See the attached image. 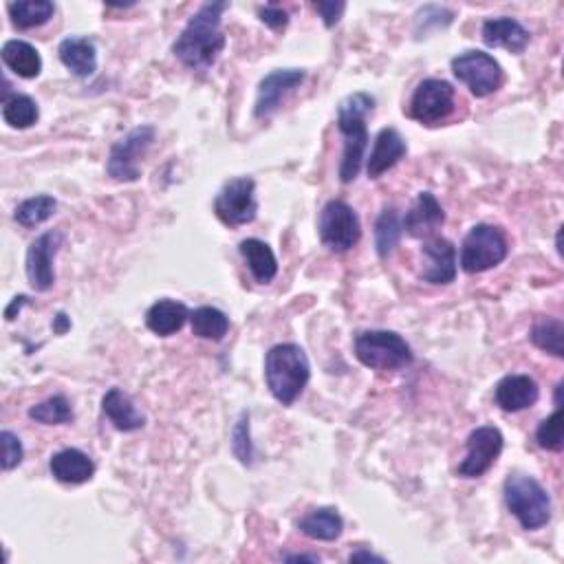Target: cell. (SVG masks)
I'll use <instances>...</instances> for the list:
<instances>
[{
  "instance_id": "1",
  "label": "cell",
  "mask_w": 564,
  "mask_h": 564,
  "mask_svg": "<svg viewBox=\"0 0 564 564\" xmlns=\"http://www.w3.org/2000/svg\"><path fill=\"white\" fill-rule=\"evenodd\" d=\"M227 9H230V3H205L183 27L172 51L188 69L205 73L219 60L225 49L221 20Z\"/></svg>"
},
{
  "instance_id": "2",
  "label": "cell",
  "mask_w": 564,
  "mask_h": 564,
  "mask_svg": "<svg viewBox=\"0 0 564 564\" xmlns=\"http://www.w3.org/2000/svg\"><path fill=\"white\" fill-rule=\"evenodd\" d=\"M373 108L375 97L368 93H353L338 106V128L344 135V155L340 164L342 183H351L360 175L368 146L366 117L373 113Z\"/></svg>"
},
{
  "instance_id": "3",
  "label": "cell",
  "mask_w": 564,
  "mask_h": 564,
  "mask_svg": "<svg viewBox=\"0 0 564 564\" xmlns=\"http://www.w3.org/2000/svg\"><path fill=\"white\" fill-rule=\"evenodd\" d=\"M311 366L298 344H276L265 357V379L269 393L282 406H291L307 388Z\"/></svg>"
},
{
  "instance_id": "4",
  "label": "cell",
  "mask_w": 564,
  "mask_h": 564,
  "mask_svg": "<svg viewBox=\"0 0 564 564\" xmlns=\"http://www.w3.org/2000/svg\"><path fill=\"white\" fill-rule=\"evenodd\" d=\"M505 505L527 531L545 527L551 520V496L534 476L509 474L503 485Z\"/></svg>"
},
{
  "instance_id": "5",
  "label": "cell",
  "mask_w": 564,
  "mask_h": 564,
  "mask_svg": "<svg viewBox=\"0 0 564 564\" xmlns=\"http://www.w3.org/2000/svg\"><path fill=\"white\" fill-rule=\"evenodd\" d=\"M355 355L373 371H401L412 364L410 344L395 331H362L355 338Z\"/></svg>"
},
{
  "instance_id": "6",
  "label": "cell",
  "mask_w": 564,
  "mask_h": 564,
  "mask_svg": "<svg viewBox=\"0 0 564 564\" xmlns=\"http://www.w3.org/2000/svg\"><path fill=\"white\" fill-rule=\"evenodd\" d=\"M509 254L507 236L496 225H474L463 238L461 267L465 274H483L487 269L501 265Z\"/></svg>"
},
{
  "instance_id": "7",
  "label": "cell",
  "mask_w": 564,
  "mask_h": 564,
  "mask_svg": "<svg viewBox=\"0 0 564 564\" xmlns=\"http://www.w3.org/2000/svg\"><path fill=\"white\" fill-rule=\"evenodd\" d=\"M157 130L155 126H137L133 130L117 139L115 144L111 146V155H108L106 161V172L108 177L119 181V183H130L137 181L141 175V159L146 157V153L153 146Z\"/></svg>"
},
{
  "instance_id": "8",
  "label": "cell",
  "mask_w": 564,
  "mask_h": 564,
  "mask_svg": "<svg viewBox=\"0 0 564 564\" xmlns=\"http://www.w3.org/2000/svg\"><path fill=\"white\" fill-rule=\"evenodd\" d=\"M320 241L327 245L331 252L344 254L353 249L362 238L360 216L344 201H329L320 212L318 221Z\"/></svg>"
},
{
  "instance_id": "9",
  "label": "cell",
  "mask_w": 564,
  "mask_h": 564,
  "mask_svg": "<svg viewBox=\"0 0 564 564\" xmlns=\"http://www.w3.org/2000/svg\"><path fill=\"white\" fill-rule=\"evenodd\" d=\"M452 73L468 86L476 97H487L501 89L505 82L503 67L485 51H465L452 60Z\"/></svg>"
},
{
  "instance_id": "10",
  "label": "cell",
  "mask_w": 564,
  "mask_h": 564,
  "mask_svg": "<svg viewBox=\"0 0 564 564\" xmlns=\"http://www.w3.org/2000/svg\"><path fill=\"white\" fill-rule=\"evenodd\" d=\"M214 212L230 227L252 223L258 214L256 181L252 177H236L227 181L219 197L214 199Z\"/></svg>"
},
{
  "instance_id": "11",
  "label": "cell",
  "mask_w": 564,
  "mask_h": 564,
  "mask_svg": "<svg viewBox=\"0 0 564 564\" xmlns=\"http://www.w3.org/2000/svg\"><path fill=\"white\" fill-rule=\"evenodd\" d=\"M454 111V86L446 80L428 78L412 93L408 115L423 126H435Z\"/></svg>"
},
{
  "instance_id": "12",
  "label": "cell",
  "mask_w": 564,
  "mask_h": 564,
  "mask_svg": "<svg viewBox=\"0 0 564 564\" xmlns=\"http://www.w3.org/2000/svg\"><path fill=\"white\" fill-rule=\"evenodd\" d=\"M465 446H468V454L457 468V474L463 479H479L485 472H490L492 465L501 457L505 439L498 428L481 426L470 432Z\"/></svg>"
},
{
  "instance_id": "13",
  "label": "cell",
  "mask_w": 564,
  "mask_h": 564,
  "mask_svg": "<svg viewBox=\"0 0 564 564\" xmlns=\"http://www.w3.org/2000/svg\"><path fill=\"white\" fill-rule=\"evenodd\" d=\"M305 78H307V73L302 69H276L269 75H265V78L258 84L254 115L258 119L274 115L282 106V102H285L287 97L294 93L302 82H305Z\"/></svg>"
},
{
  "instance_id": "14",
  "label": "cell",
  "mask_w": 564,
  "mask_h": 564,
  "mask_svg": "<svg viewBox=\"0 0 564 564\" xmlns=\"http://www.w3.org/2000/svg\"><path fill=\"white\" fill-rule=\"evenodd\" d=\"M62 245L60 232H45L40 234L27 249L25 271L29 285L36 291H49L56 282V271H53V258Z\"/></svg>"
},
{
  "instance_id": "15",
  "label": "cell",
  "mask_w": 564,
  "mask_h": 564,
  "mask_svg": "<svg viewBox=\"0 0 564 564\" xmlns=\"http://www.w3.org/2000/svg\"><path fill=\"white\" fill-rule=\"evenodd\" d=\"M419 278L430 285H450L457 278V249L448 238L435 236L421 247Z\"/></svg>"
},
{
  "instance_id": "16",
  "label": "cell",
  "mask_w": 564,
  "mask_h": 564,
  "mask_svg": "<svg viewBox=\"0 0 564 564\" xmlns=\"http://www.w3.org/2000/svg\"><path fill=\"white\" fill-rule=\"evenodd\" d=\"M481 36L487 47L507 49L509 53H516V56L529 47V40H531V34L525 29V25L509 16L485 20Z\"/></svg>"
},
{
  "instance_id": "17",
  "label": "cell",
  "mask_w": 564,
  "mask_h": 564,
  "mask_svg": "<svg viewBox=\"0 0 564 564\" xmlns=\"http://www.w3.org/2000/svg\"><path fill=\"white\" fill-rule=\"evenodd\" d=\"M401 223L412 238H428L446 223V212H443L435 194L421 192Z\"/></svg>"
},
{
  "instance_id": "18",
  "label": "cell",
  "mask_w": 564,
  "mask_h": 564,
  "mask_svg": "<svg viewBox=\"0 0 564 564\" xmlns=\"http://www.w3.org/2000/svg\"><path fill=\"white\" fill-rule=\"evenodd\" d=\"M540 397V388L529 375H507L496 384L494 399L505 412H520L531 408Z\"/></svg>"
},
{
  "instance_id": "19",
  "label": "cell",
  "mask_w": 564,
  "mask_h": 564,
  "mask_svg": "<svg viewBox=\"0 0 564 564\" xmlns=\"http://www.w3.org/2000/svg\"><path fill=\"white\" fill-rule=\"evenodd\" d=\"M408 153L406 141L401 137L395 128H382L375 139V146L371 150V157H368L366 172L371 179H379L388 172L390 168H395L404 155Z\"/></svg>"
},
{
  "instance_id": "20",
  "label": "cell",
  "mask_w": 564,
  "mask_h": 564,
  "mask_svg": "<svg viewBox=\"0 0 564 564\" xmlns=\"http://www.w3.org/2000/svg\"><path fill=\"white\" fill-rule=\"evenodd\" d=\"M49 468L53 479L67 485H82L91 481L95 474L93 459L78 448H67L53 454Z\"/></svg>"
},
{
  "instance_id": "21",
  "label": "cell",
  "mask_w": 564,
  "mask_h": 564,
  "mask_svg": "<svg viewBox=\"0 0 564 564\" xmlns=\"http://www.w3.org/2000/svg\"><path fill=\"white\" fill-rule=\"evenodd\" d=\"M58 56L64 67L78 78H91L97 71V49L91 38H64L58 47Z\"/></svg>"
},
{
  "instance_id": "22",
  "label": "cell",
  "mask_w": 564,
  "mask_h": 564,
  "mask_svg": "<svg viewBox=\"0 0 564 564\" xmlns=\"http://www.w3.org/2000/svg\"><path fill=\"white\" fill-rule=\"evenodd\" d=\"M186 320H190L188 307L183 302L170 298L155 302L146 313V327L155 335H161V338H168V335L181 331Z\"/></svg>"
},
{
  "instance_id": "23",
  "label": "cell",
  "mask_w": 564,
  "mask_h": 564,
  "mask_svg": "<svg viewBox=\"0 0 564 564\" xmlns=\"http://www.w3.org/2000/svg\"><path fill=\"white\" fill-rule=\"evenodd\" d=\"M102 410L104 415L111 419L113 426L122 432H135L139 428H144L146 417L135 408L133 401L119 388H111L102 397Z\"/></svg>"
},
{
  "instance_id": "24",
  "label": "cell",
  "mask_w": 564,
  "mask_h": 564,
  "mask_svg": "<svg viewBox=\"0 0 564 564\" xmlns=\"http://www.w3.org/2000/svg\"><path fill=\"white\" fill-rule=\"evenodd\" d=\"M0 56H3L5 67L14 71L18 78L34 80L42 71V58L38 49L25 40H7Z\"/></svg>"
},
{
  "instance_id": "25",
  "label": "cell",
  "mask_w": 564,
  "mask_h": 564,
  "mask_svg": "<svg viewBox=\"0 0 564 564\" xmlns=\"http://www.w3.org/2000/svg\"><path fill=\"white\" fill-rule=\"evenodd\" d=\"M238 252L245 258V263L252 271V276L267 285L276 278L278 274V260L274 249H271L265 241H260V238H247L241 245H238Z\"/></svg>"
},
{
  "instance_id": "26",
  "label": "cell",
  "mask_w": 564,
  "mask_h": 564,
  "mask_svg": "<svg viewBox=\"0 0 564 564\" xmlns=\"http://www.w3.org/2000/svg\"><path fill=\"white\" fill-rule=\"evenodd\" d=\"M298 529L307 538L322 540V542H333L342 536L344 531V520L338 514V509L333 507H320L313 509L311 514L298 520Z\"/></svg>"
},
{
  "instance_id": "27",
  "label": "cell",
  "mask_w": 564,
  "mask_h": 564,
  "mask_svg": "<svg viewBox=\"0 0 564 564\" xmlns=\"http://www.w3.org/2000/svg\"><path fill=\"white\" fill-rule=\"evenodd\" d=\"M7 12L12 16V23L18 29H36L47 25L56 14V5L49 0H18V3H9Z\"/></svg>"
},
{
  "instance_id": "28",
  "label": "cell",
  "mask_w": 564,
  "mask_h": 564,
  "mask_svg": "<svg viewBox=\"0 0 564 564\" xmlns=\"http://www.w3.org/2000/svg\"><path fill=\"white\" fill-rule=\"evenodd\" d=\"M192 333L203 340H223L230 331V318L216 307H199L190 313Z\"/></svg>"
},
{
  "instance_id": "29",
  "label": "cell",
  "mask_w": 564,
  "mask_h": 564,
  "mask_svg": "<svg viewBox=\"0 0 564 564\" xmlns=\"http://www.w3.org/2000/svg\"><path fill=\"white\" fill-rule=\"evenodd\" d=\"M38 117H40V108L34 97L18 93L12 97H5L3 100V119L12 128H18V130L31 128L38 122Z\"/></svg>"
},
{
  "instance_id": "30",
  "label": "cell",
  "mask_w": 564,
  "mask_h": 564,
  "mask_svg": "<svg viewBox=\"0 0 564 564\" xmlns=\"http://www.w3.org/2000/svg\"><path fill=\"white\" fill-rule=\"evenodd\" d=\"M56 210H58L56 199L49 197V194H36V197H31L18 205L14 212V219L18 225H23L27 227V230H31V227H38L45 221H49L51 216L56 214Z\"/></svg>"
},
{
  "instance_id": "31",
  "label": "cell",
  "mask_w": 564,
  "mask_h": 564,
  "mask_svg": "<svg viewBox=\"0 0 564 564\" xmlns=\"http://www.w3.org/2000/svg\"><path fill=\"white\" fill-rule=\"evenodd\" d=\"M401 234H404V223L399 219V212L395 208H386L375 223V247L379 258L393 254Z\"/></svg>"
},
{
  "instance_id": "32",
  "label": "cell",
  "mask_w": 564,
  "mask_h": 564,
  "mask_svg": "<svg viewBox=\"0 0 564 564\" xmlns=\"http://www.w3.org/2000/svg\"><path fill=\"white\" fill-rule=\"evenodd\" d=\"M529 340L540 351H547L556 357L564 355V324L558 318H540L529 333Z\"/></svg>"
},
{
  "instance_id": "33",
  "label": "cell",
  "mask_w": 564,
  "mask_h": 564,
  "mask_svg": "<svg viewBox=\"0 0 564 564\" xmlns=\"http://www.w3.org/2000/svg\"><path fill=\"white\" fill-rule=\"evenodd\" d=\"M29 419H34L42 426H62L73 421V408L64 395H53L40 404L29 408Z\"/></svg>"
},
{
  "instance_id": "34",
  "label": "cell",
  "mask_w": 564,
  "mask_h": 564,
  "mask_svg": "<svg viewBox=\"0 0 564 564\" xmlns=\"http://www.w3.org/2000/svg\"><path fill=\"white\" fill-rule=\"evenodd\" d=\"M454 14L446 7H439V5H426L421 7L417 16H415V34L417 38H423L430 31H439V29H446L452 25Z\"/></svg>"
},
{
  "instance_id": "35",
  "label": "cell",
  "mask_w": 564,
  "mask_h": 564,
  "mask_svg": "<svg viewBox=\"0 0 564 564\" xmlns=\"http://www.w3.org/2000/svg\"><path fill=\"white\" fill-rule=\"evenodd\" d=\"M536 443L542 450L562 452L564 448V432H562V406L556 408L551 417L540 423L536 430Z\"/></svg>"
},
{
  "instance_id": "36",
  "label": "cell",
  "mask_w": 564,
  "mask_h": 564,
  "mask_svg": "<svg viewBox=\"0 0 564 564\" xmlns=\"http://www.w3.org/2000/svg\"><path fill=\"white\" fill-rule=\"evenodd\" d=\"M232 452H234V457L241 461L243 465L254 463V446H252V437H249V415H247V412H241V417H238L236 426L232 430Z\"/></svg>"
},
{
  "instance_id": "37",
  "label": "cell",
  "mask_w": 564,
  "mask_h": 564,
  "mask_svg": "<svg viewBox=\"0 0 564 564\" xmlns=\"http://www.w3.org/2000/svg\"><path fill=\"white\" fill-rule=\"evenodd\" d=\"M0 446H3V470L5 472L14 470L20 463H23L25 448L14 432H9V430L0 432Z\"/></svg>"
},
{
  "instance_id": "38",
  "label": "cell",
  "mask_w": 564,
  "mask_h": 564,
  "mask_svg": "<svg viewBox=\"0 0 564 564\" xmlns=\"http://www.w3.org/2000/svg\"><path fill=\"white\" fill-rule=\"evenodd\" d=\"M258 18H260V23L274 31H282L289 25V14L278 5H260Z\"/></svg>"
},
{
  "instance_id": "39",
  "label": "cell",
  "mask_w": 564,
  "mask_h": 564,
  "mask_svg": "<svg viewBox=\"0 0 564 564\" xmlns=\"http://www.w3.org/2000/svg\"><path fill=\"white\" fill-rule=\"evenodd\" d=\"M313 9H316V12L320 14V18H322V23H324V27H335L340 23V18H342V14H344V9H346V3H313Z\"/></svg>"
},
{
  "instance_id": "40",
  "label": "cell",
  "mask_w": 564,
  "mask_h": 564,
  "mask_svg": "<svg viewBox=\"0 0 564 564\" xmlns=\"http://www.w3.org/2000/svg\"><path fill=\"white\" fill-rule=\"evenodd\" d=\"M29 302V298L27 296H16L14 300H12V305L7 307V311H5V318H7V322H12L14 318H16V313H20V309H23L25 305Z\"/></svg>"
},
{
  "instance_id": "41",
  "label": "cell",
  "mask_w": 564,
  "mask_h": 564,
  "mask_svg": "<svg viewBox=\"0 0 564 564\" xmlns=\"http://www.w3.org/2000/svg\"><path fill=\"white\" fill-rule=\"evenodd\" d=\"M51 327H53V331H56L58 335H64V333H67V331L71 329V320H69L67 313H58V316L53 318V324H51Z\"/></svg>"
},
{
  "instance_id": "42",
  "label": "cell",
  "mask_w": 564,
  "mask_h": 564,
  "mask_svg": "<svg viewBox=\"0 0 564 564\" xmlns=\"http://www.w3.org/2000/svg\"><path fill=\"white\" fill-rule=\"evenodd\" d=\"M349 562H386L382 556H375V553H371V551H357V553H351V558H349Z\"/></svg>"
},
{
  "instance_id": "43",
  "label": "cell",
  "mask_w": 564,
  "mask_h": 564,
  "mask_svg": "<svg viewBox=\"0 0 564 564\" xmlns=\"http://www.w3.org/2000/svg\"><path fill=\"white\" fill-rule=\"evenodd\" d=\"M282 560H287V562H320L318 556H305V553H296V556H282Z\"/></svg>"
}]
</instances>
